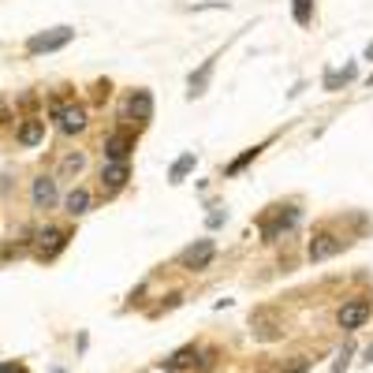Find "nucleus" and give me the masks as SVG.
<instances>
[{"mask_svg":"<svg viewBox=\"0 0 373 373\" xmlns=\"http://www.w3.org/2000/svg\"><path fill=\"white\" fill-rule=\"evenodd\" d=\"M52 119L64 135H75V131L86 127V108L82 105H52Z\"/></svg>","mask_w":373,"mask_h":373,"instance_id":"20e7f679","label":"nucleus"},{"mask_svg":"<svg viewBox=\"0 0 373 373\" xmlns=\"http://www.w3.org/2000/svg\"><path fill=\"white\" fill-rule=\"evenodd\" d=\"M258 153H261V146H250V149L243 153V157H235L232 164H228V168H224V175H235V172H243V168H247V164H250V161H254V157H258Z\"/></svg>","mask_w":373,"mask_h":373,"instance_id":"6ab92c4d","label":"nucleus"},{"mask_svg":"<svg viewBox=\"0 0 373 373\" xmlns=\"http://www.w3.org/2000/svg\"><path fill=\"white\" fill-rule=\"evenodd\" d=\"M194 358H198V351H194V347H183V351H175V355L164 362V370H168V373H180V370L191 366Z\"/></svg>","mask_w":373,"mask_h":373,"instance_id":"2eb2a0df","label":"nucleus"},{"mask_svg":"<svg viewBox=\"0 0 373 373\" xmlns=\"http://www.w3.org/2000/svg\"><path fill=\"white\" fill-rule=\"evenodd\" d=\"M370 86H373V75H370Z\"/></svg>","mask_w":373,"mask_h":373,"instance_id":"393cba45","label":"nucleus"},{"mask_svg":"<svg viewBox=\"0 0 373 373\" xmlns=\"http://www.w3.org/2000/svg\"><path fill=\"white\" fill-rule=\"evenodd\" d=\"M75 38V30L71 27H52V30H41V34H34L27 41V52L30 57H41V52H57V49H64L68 41Z\"/></svg>","mask_w":373,"mask_h":373,"instance_id":"f257e3e1","label":"nucleus"},{"mask_svg":"<svg viewBox=\"0 0 373 373\" xmlns=\"http://www.w3.org/2000/svg\"><path fill=\"white\" fill-rule=\"evenodd\" d=\"M82 168H86V157H82V153H68V157L60 161V172H64V175H79Z\"/></svg>","mask_w":373,"mask_h":373,"instance_id":"a211bd4d","label":"nucleus"},{"mask_svg":"<svg viewBox=\"0 0 373 373\" xmlns=\"http://www.w3.org/2000/svg\"><path fill=\"white\" fill-rule=\"evenodd\" d=\"M291 12H295V23H299V27H310V19H314V0H291Z\"/></svg>","mask_w":373,"mask_h":373,"instance_id":"dca6fc26","label":"nucleus"},{"mask_svg":"<svg viewBox=\"0 0 373 373\" xmlns=\"http://www.w3.org/2000/svg\"><path fill=\"white\" fill-rule=\"evenodd\" d=\"M366 358H370V362H373V347H370V351H366Z\"/></svg>","mask_w":373,"mask_h":373,"instance_id":"b1692460","label":"nucleus"},{"mask_svg":"<svg viewBox=\"0 0 373 373\" xmlns=\"http://www.w3.org/2000/svg\"><path fill=\"white\" fill-rule=\"evenodd\" d=\"M64 210H68L71 217H82L86 210H90V191H82V186H75V191L64 198Z\"/></svg>","mask_w":373,"mask_h":373,"instance_id":"ddd939ff","label":"nucleus"},{"mask_svg":"<svg viewBox=\"0 0 373 373\" xmlns=\"http://www.w3.org/2000/svg\"><path fill=\"white\" fill-rule=\"evenodd\" d=\"M347 358H351V347H344V351H339V362H336V373H339V370H344V366H347Z\"/></svg>","mask_w":373,"mask_h":373,"instance_id":"412c9836","label":"nucleus"},{"mask_svg":"<svg viewBox=\"0 0 373 373\" xmlns=\"http://www.w3.org/2000/svg\"><path fill=\"white\" fill-rule=\"evenodd\" d=\"M339 247H344V243H339V239H336L332 232H321V235H317L314 243H310V261H325V258H332Z\"/></svg>","mask_w":373,"mask_h":373,"instance_id":"6e6552de","label":"nucleus"},{"mask_svg":"<svg viewBox=\"0 0 373 373\" xmlns=\"http://www.w3.org/2000/svg\"><path fill=\"white\" fill-rule=\"evenodd\" d=\"M19 373H27V370H19Z\"/></svg>","mask_w":373,"mask_h":373,"instance_id":"a878e982","label":"nucleus"},{"mask_svg":"<svg viewBox=\"0 0 373 373\" xmlns=\"http://www.w3.org/2000/svg\"><path fill=\"white\" fill-rule=\"evenodd\" d=\"M131 149H135V138H131L127 131H116V135L105 138V161L108 164H127Z\"/></svg>","mask_w":373,"mask_h":373,"instance_id":"39448f33","label":"nucleus"},{"mask_svg":"<svg viewBox=\"0 0 373 373\" xmlns=\"http://www.w3.org/2000/svg\"><path fill=\"white\" fill-rule=\"evenodd\" d=\"M355 79V68H344V71H328L325 75V90H336L339 82H351Z\"/></svg>","mask_w":373,"mask_h":373,"instance_id":"aec40b11","label":"nucleus"},{"mask_svg":"<svg viewBox=\"0 0 373 373\" xmlns=\"http://www.w3.org/2000/svg\"><path fill=\"white\" fill-rule=\"evenodd\" d=\"M213 64H217V57L205 60L202 68H198V75H191V90H186L191 97H202V94H205V82H210V75H213Z\"/></svg>","mask_w":373,"mask_h":373,"instance_id":"4468645a","label":"nucleus"},{"mask_svg":"<svg viewBox=\"0 0 373 373\" xmlns=\"http://www.w3.org/2000/svg\"><path fill=\"white\" fill-rule=\"evenodd\" d=\"M15 138H19V146H38V142L45 138V119H27Z\"/></svg>","mask_w":373,"mask_h":373,"instance_id":"f8f14e48","label":"nucleus"},{"mask_svg":"<svg viewBox=\"0 0 373 373\" xmlns=\"http://www.w3.org/2000/svg\"><path fill=\"white\" fill-rule=\"evenodd\" d=\"M30 198H34V210H52L57 205V180L52 175H38L34 186H30Z\"/></svg>","mask_w":373,"mask_h":373,"instance_id":"423d86ee","label":"nucleus"},{"mask_svg":"<svg viewBox=\"0 0 373 373\" xmlns=\"http://www.w3.org/2000/svg\"><path fill=\"white\" fill-rule=\"evenodd\" d=\"M0 373H19L15 362H0Z\"/></svg>","mask_w":373,"mask_h":373,"instance_id":"4be33fe9","label":"nucleus"},{"mask_svg":"<svg viewBox=\"0 0 373 373\" xmlns=\"http://www.w3.org/2000/svg\"><path fill=\"white\" fill-rule=\"evenodd\" d=\"M194 168V153H183L180 161L172 164V172H168V183H183V175Z\"/></svg>","mask_w":373,"mask_h":373,"instance_id":"f3484780","label":"nucleus"},{"mask_svg":"<svg viewBox=\"0 0 373 373\" xmlns=\"http://www.w3.org/2000/svg\"><path fill=\"white\" fill-rule=\"evenodd\" d=\"M213 254H217L213 239H198V243H191V247L180 254V265L191 269V272H198V269H205V265L213 261Z\"/></svg>","mask_w":373,"mask_h":373,"instance_id":"7ed1b4c3","label":"nucleus"},{"mask_svg":"<svg viewBox=\"0 0 373 373\" xmlns=\"http://www.w3.org/2000/svg\"><path fill=\"white\" fill-rule=\"evenodd\" d=\"M370 314H373V302L370 299H351L339 306V314H336V321L339 328H347V332H355V328H362L370 321Z\"/></svg>","mask_w":373,"mask_h":373,"instance_id":"f03ea898","label":"nucleus"},{"mask_svg":"<svg viewBox=\"0 0 373 373\" xmlns=\"http://www.w3.org/2000/svg\"><path fill=\"white\" fill-rule=\"evenodd\" d=\"M127 116H135V119H142V124H146V119L153 116V97L146 94V90H135L127 97V105H124V119Z\"/></svg>","mask_w":373,"mask_h":373,"instance_id":"0eeeda50","label":"nucleus"},{"mask_svg":"<svg viewBox=\"0 0 373 373\" xmlns=\"http://www.w3.org/2000/svg\"><path fill=\"white\" fill-rule=\"evenodd\" d=\"M366 60H373V41H370V45H366Z\"/></svg>","mask_w":373,"mask_h":373,"instance_id":"5701e85b","label":"nucleus"},{"mask_svg":"<svg viewBox=\"0 0 373 373\" xmlns=\"http://www.w3.org/2000/svg\"><path fill=\"white\" fill-rule=\"evenodd\" d=\"M295 221H299V210H295V205H288V213H277L272 221L261 224V235H265V239H277V235L284 232V228H291Z\"/></svg>","mask_w":373,"mask_h":373,"instance_id":"9d476101","label":"nucleus"},{"mask_svg":"<svg viewBox=\"0 0 373 373\" xmlns=\"http://www.w3.org/2000/svg\"><path fill=\"white\" fill-rule=\"evenodd\" d=\"M127 180H131L127 164H105V168H101V186H105V191H119Z\"/></svg>","mask_w":373,"mask_h":373,"instance_id":"9b49d317","label":"nucleus"},{"mask_svg":"<svg viewBox=\"0 0 373 373\" xmlns=\"http://www.w3.org/2000/svg\"><path fill=\"white\" fill-rule=\"evenodd\" d=\"M64 247V232L60 228H41L38 232V258H52Z\"/></svg>","mask_w":373,"mask_h":373,"instance_id":"1a4fd4ad","label":"nucleus"}]
</instances>
